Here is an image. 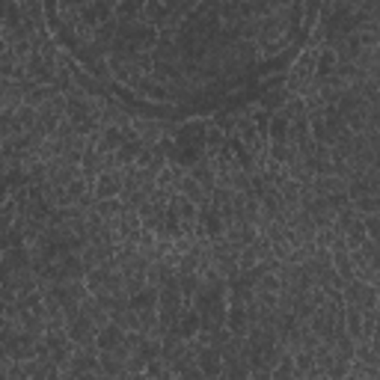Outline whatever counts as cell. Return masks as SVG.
Wrapping results in <instances>:
<instances>
[{
    "instance_id": "obj_1",
    "label": "cell",
    "mask_w": 380,
    "mask_h": 380,
    "mask_svg": "<svg viewBox=\"0 0 380 380\" xmlns=\"http://www.w3.org/2000/svg\"><path fill=\"white\" fill-rule=\"evenodd\" d=\"M122 339H125V333L116 327V324H107V327H102L95 333V351L98 354H104V351H116L119 344H122Z\"/></svg>"
}]
</instances>
